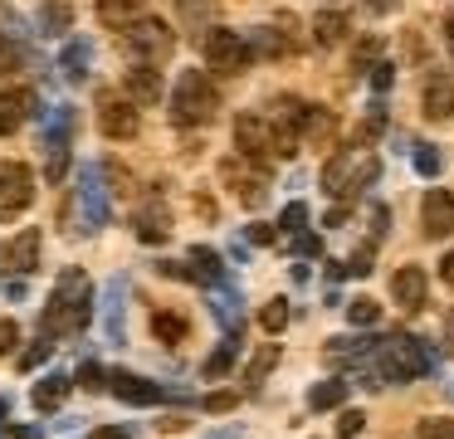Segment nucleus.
Segmentation results:
<instances>
[{
	"label": "nucleus",
	"mask_w": 454,
	"mask_h": 439,
	"mask_svg": "<svg viewBox=\"0 0 454 439\" xmlns=\"http://www.w3.org/2000/svg\"><path fill=\"white\" fill-rule=\"evenodd\" d=\"M98 127H103V137L132 142V137L142 132L137 103H132V98H118V93H98Z\"/></svg>",
	"instance_id": "nucleus-8"
},
{
	"label": "nucleus",
	"mask_w": 454,
	"mask_h": 439,
	"mask_svg": "<svg viewBox=\"0 0 454 439\" xmlns=\"http://www.w3.org/2000/svg\"><path fill=\"white\" fill-rule=\"evenodd\" d=\"M303 224H308V205H303V200L284 205V215H278V230H284V234H298Z\"/></svg>",
	"instance_id": "nucleus-35"
},
{
	"label": "nucleus",
	"mask_w": 454,
	"mask_h": 439,
	"mask_svg": "<svg viewBox=\"0 0 454 439\" xmlns=\"http://www.w3.org/2000/svg\"><path fill=\"white\" fill-rule=\"evenodd\" d=\"M249 244H274V230L269 224H249Z\"/></svg>",
	"instance_id": "nucleus-49"
},
{
	"label": "nucleus",
	"mask_w": 454,
	"mask_h": 439,
	"mask_svg": "<svg viewBox=\"0 0 454 439\" xmlns=\"http://www.w3.org/2000/svg\"><path fill=\"white\" fill-rule=\"evenodd\" d=\"M220 176H225V181H235L239 205H249V210H259V205H264V191H269L264 171H249L245 161H225V166H220Z\"/></svg>",
	"instance_id": "nucleus-14"
},
{
	"label": "nucleus",
	"mask_w": 454,
	"mask_h": 439,
	"mask_svg": "<svg viewBox=\"0 0 454 439\" xmlns=\"http://www.w3.org/2000/svg\"><path fill=\"white\" fill-rule=\"evenodd\" d=\"M420 230L430 234V239L454 234V195L450 191H425V200H420Z\"/></svg>",
	"instance_id": "nucleus-11"
},
{
	"label": "nucleus",
	"mask_w": 454,
	"mask_h": 439,
	"mask_svg": "<svg viewBox=\"0 0 454 439\" xmlns=\"http://www.w3.org/2000/svg\"><path fill=\"white\" fill-rule=\"evenodd\" d=\"M69 20H74V10L64 0H50V5H40V35H64Z\"/></svg>",
	"instance_id": "nucleus-29"
},
{
	"label": "nucleus",
	"mask_w": 454,
	"mask_h": 439,
	"mask_svg": "<svg viewBox=\"0 0 454 439\" xmlns=\"http://www.w3.org/2000/svg\"><path fill=\"white\" fill-rule=\"evenodd\" d=\"M210 439H235V429H220V435H210Z\"/></svg>",
	"instance_id": "nucleus-56"
},
{
	"label": "nucleus",
	"mask_w": 454,
	"mask_h": 439,
	"mask_svg": "<svg viewBox=\"0 0 454 439\" xmlns=\"http://www.w3.org/2000/svg\"><path fill=\"white\" fill-rule=\"evenodd\" d=\"M50 351H54V337H40V341H35V347H30V351H25V357H20V371H35V366H40L44 357H50Z\"/></svg>",
	"instance_id": "nucleus-40"
},
{
	"label": "nucleus",
	"mask_w": 454,
	"mask_h": 439,
	"mask_svg": "<svg viewBox=\"0 0 454 439\" xmlns=\"http://www.w3.org/2000/svg\"><path fill=\"white\" fill-rule=\"evenodd\" d=\"M5 415H11V400H5V396H0V419H5Z\"/></svg>",
	"instance_id": "nucleus-55"
},
{
	"label": "nucleus",
	"mask_w": 454,
	"mask_h": 439,
	"mask_svg": "<svg viewBox=\"0 0 454 439\" xmlns=\"http://www.w3.org/2000/svg\"><path fill=\"white\" fill-rule=\"evenodd\" d=\"M200 59H206L215 74H245L254 49H249V35H235V29H206L200 35Z\"/></svg>",
	"instance_id": "nucleus-6"
},
{
	"label": "nucleus",
	"mask_w": 454,
	"mask_h": 439,
	"mask_svg": "<svg viewBox=\"0 0 454 439\" xmlns=\"http://www.w3.org/2000/svg\"><path fill=\"white\" fill-rule=\"evenodd\" d=\"M69 400V376H44L35 386V410H59Z\"/></svg>",
	"instance_id": "nucleus-24"
},
{
	"label": "nucleus",
	"mask_w": 454,
	"mask_h": 439,
	"mask_svg": "<svg viewBox=\"0 0 454 439\" xmlns=\"http://www.w3.org/2000/svg\"><path fill=\"white\" fill-rule=\"evenodd\" d=\"M5 263H11L15 273H35L40 269V230H20L11 239V249H5Z\"/></svg>",
	"instance_id": "nucleus-19"
},
{
	"label": "nucleus",
	"mask_w": 454,
	"mask_h": 439,
	"mask_svg": "<svg viewBox=\"0 0 454 439\" xmlns=\"http://www.w3.org/2000/svg\"><path fill=\"white\" fill-rule=\"evenodd\" d=\"M376 176H381V161H376V156H362V146H356V152H337L333 161L323 166V191L327 195H356L362 185H372Z\"/></svg>",
	"instance_id": "nucleus-5"
},
{
	"label": "nucleus",
	"mask_w": 454,
	"mask_h": 439,
	"mask_svg": "<svg viewBox=\"0 0 454 439\" xmlns=\"http://www.w3.org/2000/svg\"><path fill=\"white\" fill-rule=\"evenodd\" d=\"M200 410H210V415H225V410H235V390H215V396L200 400Z\"/></svg>",
	"instance_id": "nucleus-41"
},
{
	"label": "nucleus",
	"mask_w": 454,
	"mask_h": 439,
	"mask_svg": "<svg viewBox=\"0 0 454 439\" xmlns=\"http://www.w3.org/2000/svg\"><path fill=\"white\" fill-rule=\"evenodd\" d=\"M30 166L20 161H5L0 166V220H15V215L30 205Z\"/></svg>",
	"instance_id": "nucleus-9"
},
{
	"label": "nucleus",
	"mask_w": 454,
	"mask_h": 439,
	"mask_svg": "<svg viewBox=\"0 0 454 439\" xmlns=\"http://www.w3.org/2000/svg\"><path fill=\"white\" fill-rule=\"evenodd\" d=\"M108 390H118V400H128V405H161V400L171 396V390L157 386V380H142V376H132V371H113Z\"/></svg>",
	"instance_id": "nucleus-12"
},
{
	"label": "nucleus",
	"mask_w": 454,
	"mask_h": 439,
	"mask_svg": "<svg viewBox=\"0 0 454 439\" xmlns=\"http://www.w3.org/2000/svg\"><path fill=\"white\" fill-rule=\"evenodd\" d=\"M118 44L132 64H157V59H167L171 49H176V35H171L167 20L142 15V20H132L128 29H118Z\"/></svg>",
	"instance_id": "nucleus-4"
},
{
	"label": "nucleus",
	"mask_w": 454,
	"mask_h": 439,
	"mask_svg": "<svg viewBox=\"0 0 454 439\" xmlns=\"http://www.w3.org/2000/svg\"><path fill=\"white\" fill-rule=\"evenodd\" d=\"M415 171H420V176H430V181H434V176L444 171V156H440V146H415Z\"/></svg>",
	"instance_id": "nucleus-32"
},
{
	"label": "nucleus",
	"mask_w": 454,
	"mask_h": 439,
	"mask_svg": "<svg viewBox=\"0 0 454 439\" xmlns=\"http://www.w3.org/2000/svg\"><path fill=\"white\" fill-rule=\"evenodd\" d=\"M386 224H391V215H386V205H372V234H376V239L386 234Z\"/></svg>",
	"instance_id": "nucleus-46"
},
{
	"label": "nucleus",
	"mask_w": 454,
	"mask_h": 439,
	"mask_svg": "<svg viewBox=\"0 0 454 439\" xmlns=\"http://www.w3.org/2000/svg\"><path fill=\"white\" fill-rule=\"evenodd\" d=\"M79 195H83V224H89V234L103 230V224H108V205H103V185H98V171H93V166H83Z\"/></svg>",
	"instance_id": "nucleus-18"
},
{
	"label": "nucleus",
	"mask_w": 454,
	"mask_h": 439,
	"mask_svg": "<svg viewBox=\"0 0 454 439\" xmlns=\"http://www.w3.org/2000/svg\"><path fill=\"white\" fill-rule=\"evenodd\" d=\"M79 386L83 390H108V376H103L98 361H83V366H79Z\"/></svg>",
	"instance_id": "nucleus-39"
},
{
	"label": "nucleus",
	"mask_w": 454,
	"mask_h": 439,
	"mask_svg": "<svg viewBox=\"0 0 454 439\" xmlns=\"http://www.w3.org/2000/svg\"><path fill=\"white\" fill-rule=\"evenodd\" d=\"M376 347H381V341H372V337H333L327 341V351L323 357L333 361V366H366V361L376 357Z\"/></svg>",
	"instance_id": "nucleus-16"
},
{
	"label": "nucleus",
	"mask_w": 454,
	"mask_h": 439,
	"mask_svg": "<svg viewBox=\"0 0 454 439\" xmlns=\"http://www.w3.org/2000/svg\"><path fill=\"white\" fill-rule=\"evenodd\" d=\"M362 5L372 10V15H391V10H395V0H362Z\"/></svg>",
	"instance_id": "nucleus-52"
},
{
	"label": "nucleus",
	"mask_w": 454,
	"mask_h": 439,
	"mask_svg": "<svg viewBox=\"0 0 454 439\" xmlns=\"http://www.w3.org/2000/svg\"><path fill=\"white\" fill-rule=\"evenodd\" d=\"M347 400V380H317L313 390H308V405L313 410H337Z\"/></svg>",
	"instance_id": "nucleus-26"
},
{
	"label": "nucleus",
	"mask_w": 454,
	"mask_h": 439,
	"mask_svg": "<svg viewBox=\"0 0 454 439\" xmlns=\"http://www.w3.org/2000/svg\"><path fill=\"white\" fill-rule=\"evenodd\" d=\"M381 132H386V107L376 103V107H366V122H362V132H356V146L372 142V137H381Z\"/></svg>",
	"instance_id": "nucleus-34"
},
{
	"label": "nucleus",
	"mask_w": 454,
	"mask_h": 439,
	"mask_svg": "<svg viewBox=\"0 0 454 439\" xmlns=\"http://www.w3.org/2000/svg\"><path fill=\"white\" fill-rule=\"evenodd\" d=\"M220 113V93L215 83H210V74H181L176 78V93H171V117H176V127H206L210 117Z\"/></svg>",
	"instance_id": "nucleus-3"
},
{
	"label": "nucleus",
	"mask_w": 454,
	"mask_h": 439,
	"mask_svg": "<svg viewBox=\"0 0 454 439\" xmlns=\"http://www.w3.org/2000/svg\"><path fill=\"white\" fill-rule=\"evenodd\" d=\"M259 327H264L269 337H274V332H284L288 327V302L284 298H269L264 308H259Z\"/></svg>",
	"instance_id": "nucleus-30"
},
{
	"label": "nucleus",
	"mask_w": 454,
	"mask_h": 439,
	"mask_svg": "<svg viewBox=\"0 0 454 439\" xmlns=\"http://www.w3.org/2000/svg\"><path fill=\"white\" fill-rule=\"evenodd\" d=\"M444 351H450V357H454V308L444 312Z\"/></svg>",
	"instance_id": "nucleus-50"
},
{
	"label": "nucleus",
	"mask_w": 454,
	"mask_h": 439,
	"mask_svg": "<svg viewBox=\"0 0 454 439\" xmlns=\"http://www.w3.org/2000/svg\"><path fill=\"white\" fill-rule=\"evenodd\" d=\"M235 357H239V332H235V337H225V341H220V351L206 361V376H210V380H215V376H225V371H230V361H235Z\"/></svg>",
	"instance_id": "nucleus-31"
},
{
	"label": "nucleus",
	"mask_w": 454,
	"mask_h": 439,
	"mask_svg": "<svg viewBox=\"0 0 454 439\" xmlns=\"http://www.w3.org/2000/svg\"><path fill=\"white\" fill-rule=\"evenodd\" d=\"M235 146L245 152V161H264V156H278V132L264 113H239L235 117Z\"/></svg>",
	"instance_id": "nucleus-7"
},
{
	"label": "nucleus",
	"mask_w": 454,
	"mask_h": 439,
	"mask_svg": "<svg viewBox=\"0 0 454 439\" xmlns=\"http://www.w3.org/2000/svg\"><path fill=\"white\" fill-rule=\"evenodd\" d=\"M186 327H191V322L181 317L176 308H157V312H152V337H157L161 347H181V341H186Z\"/></svg>",
	"instance_id": "nucleus-20"
},
{
	"label": "nucleus",
	"mask_w": 454,
	"mask_h": 439,
	"mask_svg": "<svg viewBox=\"0 0 454 439\" xmlns=\"http://www.w3.org/2000/svg\"><path fill=\"white\" fill-rule=\"evenodd\" d=\"M347 273H352V278H366V273H372V244H366V249H356L352 259H347Z\"/></svg>",
	"instance_id": "nucleus-43"
},
{
	"label": "nucleus",
	"mask_w": 454,
	"mask_h": 439,
	"mask_svg": "<svg viewBox=\"0 0 454 439\" xmlns=\"http://www.w3.org/2000/svg\"><path fill=\"white\" fill-rule=\"evenodd\" d=\"M157 269H161V273H167V278H191V273H186V269H181V263H157Z\"/></svg>",
	"instance_id": "nucleus-53"
},
{
	"label": "nucleus",
	"mask_w": 454,
	"mask_h": 439,
	"mask_svg": "<svg viewBox=\"0 0 454 439\" xmlns=\"http://www.w3.org/2000/svg\"><path fill=\"white\" fill-rule=\"evenodd\" d=\"M347 29H352V20H347L342 10H317V15H313V39H317L323 49L342 44V39H347Z\"/></svg>",
	"instance_id": "nucleus-21"
},
{
	"label": "nucleus",
	"mask_w": 454,
	"mask_h": 439,
	"mask_svg": "<svg viewBox=\"0 0 454 439\" xmlns=\"http://www.w3.org/2000/svg\"><path fill=\"white\" fill-rule=\"evenodd\" d=\"M391 298L401 302L405 312H420L425 298H430V278H425L420 263H405V269L391 273Z\"/></svg>",
	"instance_id": "nucleus-10"
},
{
	"label": "nucleus",
	"mask_w": 454,
	"mask_h": 439,
	"mask_svg": "<svg viewBox=\"0 0 454 439\" xmlns=\"http://www.w3.org/2000/svg\"><path fill=\"white\" fill-rule=\"evenodd\" d=\"M391 83H395V68L391 64H372V88H376V93H386Z\"/></svg>",
	"instance_id": "nucleus-45"
},
{
	"label": "nucleus",
	"mask_w": 454,
	"mask_h": 439,
	"mask_svg": "<svg viewBox=\"0 0 454 439\" xmlns=\"http://www.w3.org/2000/svg\"><path fill=\"white\" fill-rule=\"evenodd\" d=\"M376 54H381V35H366L362 44H356V54H352V68H356V74H362V68L372 64Z\"/></svg>",
	"instance_id": "nucleus-38"
},
{
	"label": "nucleus",
	"mask_w": 454,
	"mask_h": 439,
	"mask_svg": "<svg viewBox=\"0 0 454 439\" xmlns=\"http://www.w3.org/2000/svg\"><path fill=\"white\" fill-rule=\"evenodd\" d=\"M93 317V283L83 269H64L59 283H54L50 302H44V337H74L83 332Z\"/></svg>",
	"instance_id": "nucleus-1"
},
{
	"label": "nucleus",
	"mask_w": 454,
	"mask_h": 439,
	"mask_svg": "<svg viewBox=\"0 0 454 439\" xmlns=\"http://www.w3.org/2000/svg\"><path fill=\"white\" fill-rule=\"evenodd\" d=\"M98 439H132V425H103Z\"/></svg>",
	"instance_id": "nucleus-48"
},
{
	"label": "nucleus",
	"mask_w": 454,
	"mask_h": 439,
	"mask_svg": "<svg viewBox=\"0 0 454 439\" xmlns=\"http://www.w3.org/2000/svg\"><path fill=\"white\" fill-rule=\"evenodd\" d=\"M420 439H454V419H450V415L420 419Z\"/></svg>",
	"instance_id": "nucleus-36"
},
{
	"label": "nucleus",
	"mask_w": 454,
	"mask_h": 439,
	"mask_svg": "<svg viewBox=\"0 0 454 439\" xmlns=\"http://www.w3.org/2000/svg\"><path fill=\"white\" fill-rule=\"evenodd\" d=\"M347 317H352L356 327H372V322L381 317V308H376L372 298H352V302H347Z\"/></svg>",
	"instance_id": "nucleus-33"
},
{
	"label": "nucleus",
	"mask_w": 454,
	"mask_h": 439,
	"mask_svg": "<svg viewBox=\"0 0 454 439\" xmlns=\"http://www.w3.org/2000/svg\"><path fill=\"white\" fill-rule=\"evenodd\" d=\"M333 132H337V117L327 113V107H313V113H308V127H303V137L313 146H327L333 142Z\"/></svg>",
	"instance_id": "nucleus-27"
},
{
	"label": "nucleus",
	"mask_w": 454,
	"mask_h": 439,
	"mask_svg": "<svg viewBox=\"0 0 454 439\" xmlns=\"http://www.w3.org/2000/svg\"><path fill=\"white\" fill-rule=\"evenodd\" d=\"M294 249H298V254H323V239H317V234H298Z\"/></svg>",
	"instance_id": "nucleus-47"
},
{
	"label": "nucleus",
	"mask_w": 454,
	"mask_h": 439,
	"mask_svg": "<svg viewBox=\"0 0 454 439\" xmlns=\"http://www.w3.org/2000/svg\"><path fill=\"white\" fill-rule=\"evenodd\" d=\"M425 371H434V351L430 341L411 337V332H395V337H386L376 347V376L391 380V386H405V380L425 376Z\"/></svg>",
	"instance_id": "nucleus-2"
},
{
	"label": "nucleus",
	"mask_w": 454,
	"mask_h": 439,
	"mask_svg": "<svg viewBox=\"0 0 454 439\" xmlns=\"http://www.w3.org/2000/svg\"><path fill=\"white\" fill-rule=\"evenodd\" d=\"M444 44H450V54H454V20H444Z\"/></svg>",
	"instance_id": "nucleus-54"
},
{
	"label": "nucleus",
	"mask_w": 454,
	"mask_h": 439,
	"mask_svg": "<svg viewBox=\"0 0 454 439\" xmlns=\"http://www.w3.org/2000/svg\"><path fill=\"white\" fill-rule=\"evenodd\" d=\"M20 44H15L11 35H0V68H20Z\"/></svg>",
	"instance_id": "nucleus-42"
},
{
	"label": "nucleus",
	"mask_w": 454,
	"mask_h": 439,
	"mask_svg": "<svg viewBox=\"0 0 454 439\" xmlns=\"http://www.w3.org/2000/svg\"><path fill=\"white\" fill-rule=\"evenodd\" d=\"M59 68H64V78H74V83H79V78L89 74V39H74V44L59 54Z\"/></svg>",
	"instance_id": "nucleus-28"
},
{
	"label": "nucleus",
	"mask_w": 454,
	"mask_h": 439,
	"mask_svg": "<svg viewBox=\"0 0 454 439\" xmlns=\"http://www.w3.org/2000/svg\"><path fill=\"white\" fill-rule=\"evenodd\" d=\"M420 107L430 122H450L454 117V78L450 74H430L420 88Z\"/></svg>",
	"instance_id": "nucleus-13"
},
{
	"label": "nucleus",
	"mask_w": 454,
	"mask_h": 439,
	"mask_svg": "<svg viewBox=\"0 0 454 439\" xmlns=\"http://www.w3.org/2000/svg\"><path fill=\"white\" fill-rule=\"evenodd\" d=\"M137 10H142V0H98V20L103 25H118V29H128Z\"/></svg>",
	"instance_id": "nucleus-25"
},
{
	"label": "nucleus",
	"mask_w": 454,
	"mask_h": 439,
	"mask_svg": "<svg viewBox=\"0 0 454 439\" xmlns=\"http://www.w3.org/2000/svg\"><path fill=\"white\" fill-rule=\"evenodd\" d=\"M366 429V415L362 410H342V415H337V439H356Z\"/></svg>",
	"instance_id": "nucleus-37"
},
{
	"label": "nucleus",
	"mask_w": 454,
	"mask_h": 439,
	"mask_svg": "<svg viewBox=\"0 0 454 439\" xmlns=\"http://www.w3.org/2000/svg\"><path fill=\"white\" fill-rule=\"evenodd\" d=\"M191 278L210 283V288H215V283H225V263H220V254L206 249V244H196V249H191Z\"/></svg>",
	"instance_id": "nucleus-22"
},
{
	"label": "nucleus",
	"mask_w": 454,
	"mask_h": 439,
	"mask_svg": "<svg viewBox=\"0 0 454 439\" xmlns=\"http://www.w3.org/2000/svg\"><path fill=\"white\" fill-rule=\"evenodd\" d=\"M440 278H444V283H450V288H454V249H450V254H444V259H440Z\"/></svg>",
	"instance_id": "nucleus-51"
},
{
	"label": "nucleus",
	"mask_w": 454,
	"mask_h": 439,
	"mask_svg": "<svg viewBox=\"0 0 454 439\" xmlns=\"http://www.w3.org/2000/svg\"><path fill=\"white\" fill-rule=\"evenodd\" d=\"M15 341H20V327H15L11 317H0V357H11Z\"/></svg>",
	"instance_id": "nucleus-44"
},
{
	"label": "nucleus",
	"mask_w": 454,
	"mask_h": 439,
	"mask_svg": "<svg viewBox=\"0 0 454 439\" xmlns=\"http://www.w3.org/2000/svg\"><path fill=\"white\" fill-rule=\"evenodd\" d=\"M122 88H128L132 103H157V98H161V74H157V64H132L128 74H122Z\"/></svg>",
	"instance_id": "nucleus-17"
},
{
	"label": "nucleus",
	"mask_w": 454,
	"mask_h": 439,
	"mask_svg": "<svg viewBox=\"0 0 454 439\" xmlns=\"http://www.w3.org/2000/svg\"><path fill=\"white\" fill-rule=\"evenodd\" d=\"M278 357H284V351H278L274 341H269V347H259V351H254V361L245 366V386H249V390H259V386H264V376L278 366Z\"/></svg>",
	"instance_id": "nucleus-23"
},
{
	"label": "nucleus",
	"mask_w": 454,
	"mask_h": 439,
	"mask_svg": "<svg viewBox=\"0 0 454 439\" xmlns=\"http://www.w3.org/2000/svg\"><path fill=\"white\" fill-rule=\"evenodd\" d=\"M132 230H137L142 244H161L171 234V215L161 200H142L137 210H132Z\"/></svg>",
	"instance_id": "nucleus-15"
}]
</instances>
